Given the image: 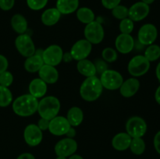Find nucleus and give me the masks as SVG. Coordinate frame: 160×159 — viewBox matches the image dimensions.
I'll return each mask as SVG.
<instances>
[{
	"label": "nucleus",
	"mask_w": 160,
	"mask_h": 159,
	"mask_svg": "<svg viewBox=\"0 0 160 159\" xmlns=\"http://www.w3.org/2000/svg\"><path fill=\"white\" fill-rule=\"evenodd\" d=\"M38 100L30 94L18 97L12 102V110L20 117H28L38 112Z\"/></svg>",
	"instance_id": "obj_1"
},
{
	"label": "nucleus",
	"mask_w": 160,
	"mask_h": 159,
	"mask_svg": "<svg viewBox=\"0 0 160 159\" xmlns=\"http://www.w3.org/2000/svg\"><path fill=\"white\" fill-rule=\"evenodd\" d=\"M103 91V87L101 81L96 76L87 77L80 87V94L83 100L86 101H96L101 96Z\"/></svg>",
	"instance_id": "obj_2"
},
{
	"label": "nucleus",
	"mask_w": 160,
	"mask_h": 159,
	"mask_svg": "<svg viewBox=\"0 0 160 159\" xmlns=\"http://www.w3.org/2000/svg\"><path fill=\"white\" fill-rule=\"evenodd\" d=\"M60 110V101L54 96L43 97L38 101V112L41 118H46L48 120L52 119L57 116Z\"/></svg>",
	"instance_id": "obj_3"
},
{
	"label": "nucleus",
	"mask_w": 160,
	"mask_h": 159,
	"mask_svg": "<svg viewBox=\"0 0 160 159\" xmlns=\"http://www.w3.org/2000/svg\"><path fill=\"white\" fill-rule=\"evenodd\" d=\"M150 68V62L142 55H135L130 60L128 70L131 76L138 77L148 73Z\"/></svg>",
	"instance_id": "obj_4"
},
{
	"label": "nucleus",
	"mask_w": 160,
	"mask_h": 159,
	"mask_svg": "<svg viewBox=\"0 0 160 159\" xmlns=\"http://www.w3.org/2000/svg\"><path fill=\"white\" fill-rule=\"evenodd\" d=\"M100 81L103 88L109 90L120 89L123 82V78L119 72L113 70H107L100 76Z\"/></svg>",
	"instance_id": "obj_5"
},
{
	"label": "nucleus",
	"mask_w": 160,
	"mask_h": 159,
	"mask_svg": "<svg viewBox=\"0 0 160 159\" xmlns=\"http://www.w3.org/2000/svg\"><path fill=\"white\" fill-rule=\"evenodd\" d=\"M84 34L86 40L88 41L92 45H98L102 41L105 36V31L101 23L94 20L86 24Z\"/></svg>",
	"instance_id": "obj_6"
},
{
	"label": "nucleus",
	"mask_w": 160,
	"mask_h": 159,
	"mask_svg": "<svg viewBox=\"0 0 160 159\" xmlns=\"http://www.w3.org/2000/svg\"><path fill=\"white\" fill-rule=\"evenodd\" d=\"M147 123L145 119L139 116H133L126 123L127 133L131 138L142 137L147 132Z\"/></svg>",
	"instance_id": "obj_7"
},
{
	"label": "nucleus",
	"mask_w": 160,
	"mask_h": 159,
	"mask_svg": "<svg viewBox=\"0 0 160 159\" xmlns=\"http://www.w3.org/2000/svg\"><path fill=\"white\" fill-rule=\"evenodd\" d=\"M15 46L19 53L26 58L34 55L36 50L32 38L28 34H19L15 40Z\"/></svg>",
	"instance_id": "obj_8"
},
{
	"label": "nucleus",
	"mask_w": 160,
	"mask_h": 159,
	"mask_svg": "<svg viewBox=\"0 0 160 159\" xmlns=\"http://www.w3.org/2000/svg\"><path fill=\"white\" fill-rule=\"evenodd\" d=\"M158 37V30L155 25L146 23L141 26L138 33V41L144 46L152 45Z\"/></svg>",
	"instance_id": "obj_9"
},
{
	"label": "nucleus",
	"mask_w": 160,
	"mask_h": 159,
	"mask_svg": "<svg viewBox=\"0 0 160 159\" xmlns=\"http://www.w3.org/2000/svg\"><path fill=\"white\" fill-rule=\"evenodd\" d=\"M62 48L57 45H52L44 50L42 59L46 65L56 66L62 61Z\"/></svg>",
	"instance_id": "obj_10"
},
{
	"label": "nucleus",
	"mask_w": 160,
	"mask_h": 159,
	"mask_svg": "<svg viewBox=\"0 0 160 159\" xmlns=\"http://www.w3.org/2000/svg\"><path fill=\"white\" fill-rule=\"evenodd\" d=\"M92 50V45L86 39H81L73 44L70 49V54L77 61L83 60L88 57Z\"/></svg>",
	"instance_id": "obj_11"
},
{
	"label": "nucleus",
	"mask_w": 160,
	"mask_h": 159,
	"mask_svg": "<svg viewBox=\"0 0 160 159\" xmlns=\"http://www.w3.org/2000/svg\"><path fill=\"white\" fill-rule=\"evenodd\" d=\"M78 149V143L76 140L72 138H64L57 142L55 146V152L57 156L70 157L74 154Z\"/></svg>",
	"instance_id": "obj_12"
},
{
	"label": "nucleus",
	"mask_w": 160,
	"mask_h": 159,
	"mask_svg": "<svg viewBox=\"0 0 160 159\" xmlns=\"http://www.w3.org/2000/svg\"><path fill=\"white\" fill-rule=\"evenodd\" d=\"M23 138L27 144L31 147H36L42 141L43 133L37 125L29 124L23 131Z\"/></svg>",
	"instance_id": "obj_13"
},
{
	"label": "nucleus",
	"mask_w": 160,
	"mask_h": 159,
	"mask_svg": "<svg viewBox=\"0 0 160 159\" xmlns=\"http://www.w3.org/2000/svg\"><path fill=\"white\" fill-rule=\"evenodd\" d=\"M70 127L71 126L66 117L57 115L50 120L48 130L52 134L59 137V136L66 135Z\"/></svg>",
	"instance_id": "obj_14"
},
{
	"label": "nucleus",
	"mask_w": 160,
	"mask_h": 159,
	"mask_svg": "<svg viewBox=\"0 0 160 159\" xmlns=\"http://www.w3.org/2000/svg\"><path fill=\"white\" fill-rule=\"evenodd\" d=\"M150 12V7L148 5L145 4L143 2H138L128 9V18L132 21H142L146 18Z\"/></svg>",
	"instance_id": "obj_15"
},
{
	"label": "nucleus",
	"mask_w": 160,
	"mask_h": 159,
	"mask_svg": "<svg viewBox=\"0 0 160 159\" xmlns=\"http://www.w3.org/2000/svg\"><path fill=\"white\" fill-rule=\"evenodd\" d=\"M134 39L131 34H120L115 41L116 49L121 54H128L134 49Z\"/></svg>",
	"instance_id": "obj_16"
},
{
	"label": "nucleus",
	"mask_w": 160,
	"mask_h": 159,
	"mask_svg": "<svg viewBox=\"0 0 160 159\" xmlns=\"http://www.w3.org/2000/svg\"><path fill=\"white\" fill-rule=\"evenodd\" d=\"M38 76L47 84H53L59 79V72L55 66L44 64L39 70Z\"/></svg>",
	"instance_id": "obj_17"
},
{
	"label": "nucleus",
	"mask_w": 160,
	"mask_h": 159,
	"mask_svg": "<svg viewBox=\"0 0 160 159\" xmlns=\"http://www.w3.org/2000/svg\"><path fill=\"white\" fill-rule=\"evenodd\" d=\"M140 87V82L137 78H129L123 81L120 87V94L124 98H131L136 94Z\"/></svg>",
	"instance_id": "obj_18"
},
{
	"label": "nucleus",
	"mask_w": 160,
	"mask_h": 159,
	"mask_svg": "<svg viewBox=\"0 0 160 159\" xmlns=\"http://www.w3.org/2000/svg\"><path fill=\"white\" fill-rule=\"evenodd\" d=\"M47 84L40 78L32 80L29 84L30 94L36 98H43L47 92Z\"/></svg>",
	"instance_id": "obj_19"
},
{
	"label": "nucleus",
	"mask_w": 160,
	"mask_h": 159,
	"mask_svg": "<svg viewBox=\"0 0 160 159\" xmlns=\"http://www.w3.org/2000/svg\"><path fill=\"white\" fill-rule=\"evenodd\" d=\"M132 138L127 132H120L114 136L112 140V145L117 151H126L130 147Z\"/></svg>",
	"instance_id": "obj_20"
},
{
	"label": "nucleus",
	"mask_w": 160,
	"mask_h": 159,
	"mask_svg": "<svg viewBox=\"0 0 160 159\" xmlns=\"http://www.w3.org/2000/svg\"><path fill=\"white\" fill-rule=\"evenodd\" d=\"M60 17L61 13L56 8H49L42 12L41 20L44 25L51 26L56 24L60 20Z\"/></svg>",
	"instance_id": "obj_21"
},
{
	"label": "nucleus",
	"mask_w": 160,
	"mask_h": 159,
	"mask_svg": "<svg viewBox=\"0 0 160 159\" xmlns=\"http://www.w3.org/2000/svg\"><path fill=\"white\" fill-rule=\"evenodd\" d=\"M79 0H57L56 9L61 14L68 15L78 10Z\"/></svg>",
	"instance_id": "obj_22"
},
{
	"label": "nucleus",
	"mask_w": 160,
	"mask_h": 159,
	"mask_svg": "<svg viewBox=\"0 0 160 159\" xmlns=\"http://www.w3.org/2000/svg\"><path fill=\"white\" fill-rule=\"evenodd\" d=\"M77 69L81 75L86 77L94 76L97 73L94 62L87 59L78 61L77 64Z\"/></svg>",
	"instance_id": "obj_23"
},
{
	"label": "nucleus",
	"mask_w": 160,
	"mask_h": 159,
	"mask_svg": "<svg viewBox=\"0 0 160 159\" xmlns=\"http://www.w3.org/2000/svg\"><path fill=\"white\" fill-rule=\"evenodd\" d=\"M44 64L42 57L34 54L27 58L24 62V68L29 73H36L39 71Z\"/></svg>",
	"instance_id": "obj_24"
},
{
	"label": "nucleus",
	"mask_w": 160,
	"mask_h": 159,
	"mask_svg": "<svg viewBox=\"0 0 160 159\" xmlns=\"http://www.w3.org/2000/svg\"><path fill=\"white\" fill-rule=\"evenodd\" d=\"M11 26L16 33L23 34L28 30V21L21 14H15L11 19Z\"/></svg>",
	"instance_id": "obj_25"
},
{
	"label": "nucleus",
	"mask_w": 160,
	"mask_h": 159,
	"mask_svg": "<svg viewBox=\"0 0 160 159\" xmlns=\"http://www.w3.org/2000/svg\"><path fill=\"white\" fill-rule=\"evenodd\" d=\"M66 118L68 120L69 123L73 127L80 126L84 119V113L82 110L78 107H72L69 109Z\"/></svg>",
	"instance_id": "obj_26"
},
{
	"label": "nucleus",
	"mask_w": 160,
	"mask_h": 159,
	"mask_svg": "<svg viewBox=\"0 0 160 159\" xmlns=\"http://www.w3.org/2000/svg\"><path fill=\"white\" fill-rule=\"evenodd\" d=\"M95 13L93 11L88 7H81L77 10V18L82 23H88L95 20Z\"/></svg>",
	"instance_id": "obj_27"
},
{
	"label": "nucleus",
	"mask_w": 160,
	"mask_h": 159,
	"mask_svg": "<svg viewBox=\"0 0 160 159\" xmlns=\"http://www.w3.org/2000/svg\"><path fill=\"white\" fill-rule=\"evenodd\" d=\"M130 149L133 154L136 155H141L145 151V143L142 137L132 138L130 144Z\"/></svg>",
	"instance_id": "obj_28"
},
{
	"label": "nucleus",
	"mask_w": 160,
	"mask_h": 159,
	"mask_svg": "<svg viewBox=\"0 0 160 159\" xmlns=\"http://www.w3.org/2000/svg\"><path fill=\"white\" fill-rule=\"evenodd\" d=\"M12 101V94L8 87L0 85V107L9 106Z\"/></svg>",
	"instance_id": "obj_29"
},
{
	"label": "nucleus",
	"mask_w": 160,
	"mask_h": 159,
	"mask_svg": "<svg viewBox=\"0 0 160 159\" xmlns=\"http://www.w3.org/2000/svg\"><path fill=\"white\" fill-rule=\"evenodd\" d=\"M144 56L150 62L158 60L160 58V46L154 44L148 45V48L145 49Z\"/></svg>",
	"instance_id": "obj_30"
},
{
	"label": "nucleus",
	"mask_w": 160,
	"mask_h": 159,
	"mask_svg": "<svg viewBox=\"0 0 160 159\" xmlns=\"http://www.w3.org/2000/svg\"><path fill=\"white\" fill-rule=\"evenodd\" d=\"M102 57L106 62H114L118 58L117 50L112 48H106L102 51Z\"/></svg>",
	"instance_id": "obj_31"
},
{
	"label": "nucleus",
	"mask_w": 160,
	"mask_h": 159,
	"mask_svg": "<svg viewBox=\"0 0 160 159\" xmlns=\"http://www.w3.org/2000/svg\"><path fill=\"white\" fill-rule=\"evenodd\" d=\"M112 14L117 20H123L128 17V8L125 6L118 5L112 9Z\"/></svg>",
	"instance_id": "obj_32"
},
{
	"label": "nucleus",
	"mask_w": 160,
	"mask_h": 159,
	"mask_svg": "<svg viewBox=\"0 0 160 159\" xmlns=\"http://www.w3.org/2000/svg\"><path fill=\"white\" fill-rule=\"evenodd\" d=\"M134 27V21L130 18H125L122 20L120 23V31L121 34H131Z\"/></svg>",
	"instance_id": "obj_33"
},
{
	"label": "nucleus",
	"mask_w": 160,
	"mask_h": 159,
	"mask_svg": "<svg viewBox=\"0 0 160 159\" xmlns=\"http://www.w3.org/2000/svg\"><path fill=\"white\" fill-rule=\"evenodd\" d=\"M48 2V0H27V5L32 10L38 11L45 8Z\"/></svg>",
	"instance_id": "obj_34"
},
{
	"label": "nucleus",
	"mask_w": 160,
	"mask_h": 159,
	"mask_svg": "<svg viewBox=\"0 0 160 159\" xmlns=\"http://www.w3.org/2000/svg\"><path fill=\"white\" fill-rule=\"evenodd\" d=\"M13 82V76L10 72L6 70L0 74V85L9 87Z\"/></svg>",
	"instance_id": "obj_35"
},
{
	"label": "nucleus",
	"mask_w": 160,
	"mask_h": 159,
	"mask_svg": "<svg viewBox=\"0 0 160 159\" xmlns=\"http://www.w3.org/2000/svg\"><path fill=\"white\" fill-rule=\"evenodd\" d=\"M95 66V70H96V73H99L100 75L102 73H104L106 70H109L108 69V64L106 61H104L103 59H97L95 60V62H94Z\"/></svg>",
	"instance_id": "obj_36"
},
{
	"label": "nucleus",
	"mask_w": 160,
	"mask_h": 159,
	"mask_svg": "<svg viewBox=\"0 0 160 159\" xmlns=\"http://www.w3.org/2000/svg\"><path fill=\"white\" fill-rule=\"evenodd\" d=\"M121 0H102V4L106 9H111L120 5Z\"/></svg>",
	"instance_id": "obj_37"
},
{
	"label": "nucleus",
	"mask_w": 160,
	"mask_h": 159,
	"mask_svg": "<svg viewBox=\"0 0 160 159\" xmlns=\"http://www.w3.org/2000/svg\"><path fill=\"white\" fill-rule=\"evenodd\" d=\"M15 0H0V9L4 11H9L13 7Z\"/></svg>",
	"instance_id": "obj_38"
},
{
	"label": "nucleus",
	"mask_w": 160,
	"mask_h": 159,
	"mask_svg": "<svg viewBox=\"0 0 160 159\" xmlns=\"http://www.w3.org/2000/svg\"><path fill=\"white\" fill-rule=\"evenodd\" d=\"M49 122L50 120L46 119V118H41L38 120V123L37 126H38L39 129L42 131H45L48 129V126H49Z\"/></svg>",
	"instance_id": "obj_39"
},
{
	"label": "nucleus",
	"mask_w": 160,
	"mask_h": 159,
	"mask_svg": "<svg viewBox=\"0 0 160 159\" xmlns=\"http://www.w3.org/2000/svg\"><path fill=\"white\" fill-rule=\"evenodd\" d=\"M9 62H8L7 59L2 55H0V74L6 70H7Z\"/></svg>",
	"instance_id": "obj_40"
},
{
	"label": "nucleus",
	"mask_w": 160,
	"mask_h": 159,
	"mask_svg": "<svg viewBox=\"0 0 160 159\" xmlns=\"http://www.w3.org/2000/svg\"><path fill=\"white\" fill-rule=\"evenodd\" d=\"M153 143H154L155 149L160 154V130L155 135Z\"/></svg>",
	"instance_id": "obj_41"
},
{
	"label": "nucleus",
	"mask_w": 160,
	"mask_h": 159,
	"mask_svg": "<svg viewBox=\"0 0 160 159\" xmlns=\"http://www.w3.org/2000/svg\"><path fill=\"white\" fill-rule=\"evenodd\" d=\"M76 129H74V127H73V126H71V127L70 128V129H68V131L67 132V133H66V136H67L68 138H72L73 139V137L76 136Z\"/></svg>",
	"instance_id": "obj_42"
},
{
	"label": "nucleus",
	"mask_w": 160,
	"mask_h": 159,
	"mask_svg": "<svg viewBox=\"0 0 160 159\" xmlns=\"http://www.w3.org/2000/svg\"><path fill=\"white\" fill-rule=\"evenodd\" d=\"M17 159H35V157L30 153H23V154H20Z\"/></svg>",
	"instance_id": "obj_43"
},
{
	"label": "nucleus",
	"mask_w": 160,
	"mask_h": 159,
	"mask_svg": "<svg viewBox=\"0 0 160 159\" xmlns=\"http://www.w3.org/2000/svg\"><path fill=\"white\" fill-rule=\"evenodd\" d=\"M73 57H72L70 52H66L63 53V55H62V61L65 62H70L73 60Z\"/></svg>",
	"instance_id": "obj_44"
},
{
	"label": "nucleus",
	"mask_w": 160,
	"mask_h": 159,
	"mask_svg": "<svg viewBox=\"0 0 160 159\" xmlns=\"http://www.w3.org/2000/svg\"><path fill=\"white\" fill-rule=\"evenodd\" d=\"M155 99H156V102L160 105V85L156 89V93H155Z\"/></svg>",
	"instance_id": "obj_45"
},
{
	"label": "nucleus",
	"mask_w": 160,
	"mask_h": 159,
	"mask_svg": "<svg viewBox=\"0 0 160 159\" xmlns=\"http://www.w3.org/2000/svg\"><path fill=\"white\" fill-rule=\"evenodd\" d=\"M156 77H157L158 80L160 82V62L158 63L157 66H156Z\"/></svg>",
	"instance_id": "obj_46"
},
{
	"label": "nucleus",
	"mask_w": 160,
	"mask_h": 159,
	"mask_svg": "<svg viewBox=\"0 0 160 159\" xmlns=\"http://www.w3.org/2000/svg\"><path fill=\"white\" fill-rule=\"evenodd\" d=\"M69 159H84L81 156L78 155V154H72L71 156H70V158Z\"/></svg>",
	"instance_id": "obj_47"
},
{
	"label": "nucleus",
	"mask_w": 160,
	"mask_h": 159,
	"mask_svg": "<svg viewBox=\"0 0 160 159\" xmlns=\"http://www.w3.org/2000/svg\"><path fill=\"white\" fill-rule=\"evenodd\" d=\"M142 2H143L144 3H145V4H147L149 6L150 4H152V3L154 2L155 0H142Z\"/></svg>",
	"instance_id": "obj_48"
},
{
	"label": "nucleus",
	"mask_w": 160,
	"mask_h": 159,
	"mask_svg": "<svg viewBox=\"0 0 160 159\" xmlns=\"http://www.w3.org/2000/svg\"><path fill=\"white\" fill-rule=\"evenodd\" d=\"M56 159H67V157H62V156H57Z\"/></svg>",
	"instance_id": "obj_49"
}]
</instances>
